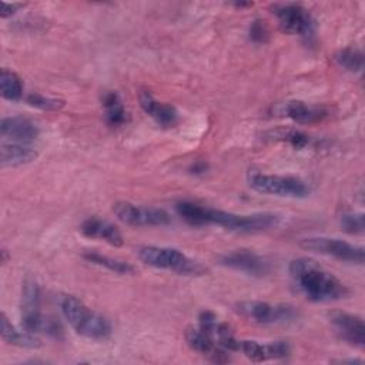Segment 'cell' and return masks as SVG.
<instances>
[{"label":"cell","mask_w":365,"mask_h":365,"mask_svg":"<svg viewBox=\"0 0 365 365\" xmlns=\"http://www.w3.org/2000/svg\"><path fill=\"white\" fill-rule=\"evenodd\" d=\"M177 214L190 225H217L235 232H261L275 228L281 217L275 212H252L237 214L211 207H204L191 201H180L175 204Z\"/></svg>","instance_id":"6da1fadb"},{"label":"cell","mask_w":365,"mask_h":365,"mask_svg":"<svg viewBox=\"0 0 365 365\" xmlns=\"http://www.w3.org/2000/svg\"><path fill=\"white\" fill-rule=\"evenodd\" d=\"M288 271L297 289L312 302H332L348 295L346 285L311 258L292 259Z\"/></svg>","instance_id":"7a4b0ae2"},{"label":"cell","mask_w":365,"mask_h":365,"mask_svg":"<svg viewBox=\"0 0 365 365\" xmlns=\"http://www.w3.org/2000/svg\"><path fill=\"white\" fill-rule=\"evenodd\" d=\"M60 308L68 325L78 335L90 339H104L110 336V321L104 315L87 307L80 298L74 295H66L60 302Z\"/></svg>","instance_id":"3957f363"},{"label":"cell","mask_w":365,"mask_h":365,"mask_svg":"<svg viewBox=\"0 0 365 365\" xmlns=\"http://www.w3.org/2000/svg\"><path fill=\"white\" fill-rule=\"evenodd\" d=\"M21 328L29 334H47L57 336L60 328L56 321L41 312V297L37 282L31 278L24 279L21 288Z\"/></svg>","instance_id":"277c9868"},{"label":"cell","mask_w":365,"mask_h":365,"mask_svg":"<svg viewBox=\"0 0 365 365\" xmlns=\"http://www.w3.org/2000/svg\"><path fill=\"white\" fill-rule=\"evenodd\" d=\"M137 255L141 262L158 269H167L181 275H195L202 272V267L197 261L173 247L143 245L138 248Z\"/></svg>","instance_id":"5b68a950"},{"label":"cell","mask_w":365,"mask_h":365,"mask_svg":"<svg viewBox=\"0 0 365 365\" xmlns=\"http://www.w3.org/2000/svg\"><path fill=\"white\" fill-rule=\"evenodd\" d=\"M250 187L265 195H275L282 198H305L309 195L308 184L299 177L251 173L248 175Z\"/></svg>","instance_id":"8992f818"},{"label":"cell","mask_w":365,"mask_h":365,"mask_svg":"<svg viewBox=\"0 0 365 365\" xmlns=\"http://www.w3.org/2000/svg\"><path fill=\"white\" fill-rule=\"evenodd\" d=\"M237 314L247 321L259 325L288 324L297 319V309L288 304H271L267 301H240L234 305Z\"/></svg>","instance_id":"52a82bcc"},{"label":"cell","mask_w":365,"mask_h":365,"mask_svg":"<svg viewBox=\"0 0 365 365\" xmlns=\"http://www.w3.org/2000/svg\"><path fill=\"white\" fill-rule=\"evenodd\" d=\"M299 245L307 251L328 255L339 261L355 262V264L364 262V248L361 245H355L339 238L324 237V235L305 237L301 240Z\"/></svg>","instance_id":"ba28073f"},{"label":"cell","mask_w":365,"mask_h":365,"mask_svg":"<svg viewBox=\"0 0 365 365\" xmlns=\"http://www.w3.org/2000/svg\"><path fill=\"white\" fill-rule=\"evenodd\" d=\"M272 14L277 17L279 27L292 36L308 38L314 34L315 21L309 10L295 3H281L272 6Z\"/></svg>","instance_id":"9c48e42d"},{"label":"cell","mask_w":365,"mask_h":365,"mask_svg":"<svg viewBox=\"0 0 365 365\" xmlns=\"http://www.w3.org/2000/svg\"><path fill=\"white\" fill-rule=\"evenodd\" d=\"M113 212L120 221L134 227L167 225L171 221L170 214L163 208L135 205L128 201H117L113 204Z\"/></svg>","instance_id":"30bf717a"},{"label":"cell","mask_w":365,"mask_h":365,"mask_svg":"<svg viewBox=\"0 0 365 365\" xmlns=\"http://www.w3.org/2000/svg\"><path fill=\"white\" fill-rule=\"evenodd\" d=\"M328 319L341 339L354 346H364L365 325L359 315L349 314L345 311H331L328 314Z\"/></svg>","instance_id":"8fae6325"},{"label":"cell","mask_w":365,"mask_h":365,"mask_svg":"<svg viewBox=\"0 0 365 365\" xmlns=\"http://www.w3.org/2000/svg\"><path fill=\"white\" fill-rule=\"evenodd\" d=\"M220 262L231 269L252 277H264L269 272V261L250 250H237L224 254L220 258Z\"/></svg>","instance_id":"7c38bea8"},{"label":"cell","mask_w":365,"mask_h":365,"mask_svg":"<svg viewBox=\"0 0 365 365\" xmlns=\"http://www.w3.org/2000/svg\"><path fill=\"white\" fill-rule=\"evenodd\" d=\"M238 351H241L248 359L255 362H262L268 359H279L289 355L291 348L287 341H272V342H258L251 339H240Z\"/></svg>","instance_id":"4fadbf2b"},{"label":"cell","mask_w":365,"mask_h":365,"mask_svg":"<svg viewBox=\"0 0 365 365\" xmlns=\"http://www.w3.org/2000/svg\"><path fill=\"white\" fill-rule=\"evenodd\" d=\"M0 133H1V137L9 141L27 144L38 137L40 128L34 121L26 117L13 115V117H4L1 120Z\"/></svg>","instance_id":"5bb4252c"},{"label":"cell","mask_w":365,"mask_h":365,"mask_svg":"<svg viewBox=\"0 0 365 365\" xmlns=\"http://www.w3.org/2000/svg\"><path fill=\"white\" fill-rule=\"evenodd\" d=\"M185 341L192 351H195L204 356H208L215 362L228 361V356H227L228 351L222 349L218 345V342L207 331H204L200 327L188 328L185 331Z\"/></svg>","instance_id":"9a60e30c"},{"label":"cell","mask_w":365,"mask_h":365,"mask_svg":"<svg viewBox=\"0 0 365 365\" xmlns=\"http://www.w3.org/2000/svg\"><path fill=\"white\" fill-rule=\"evenodd\" d=\"M140 106L145 114L150 115L161 127H174L178 121L177 108L171 104L155 100V97L148 91H143L140 94Z\"/></svg>","instance_id":"2e32d148"},{"label":"cell","mask_w":365,"mask_h":365,"mask_svg":"<svg viewBox=\"0 0 365 365\" xmlns=\"http://www.w3.org/2000/svg\"><path fill=\"white\" fill-rule=\"evenodd\" d=\"M80 231L83 235H86L88 238H97V240L106 241L107 244H110L113 247H120L124 242L120 230L114 224H111L107 220L97 218V217L87 218L81 224Z\"/></svg>","instance_id":"e0dca14e"},{"label":"cell","mask_w":365,"mask_h":365,"mask_svg":"<svg viewBox=\"0 0 365 365\" xmlns=\"http://www.w3.org/2000/svg\"><path fill=\"white\" fill-rule=\"evenodd\" d=\"M37 151L23 143H3L0 147V164L3 168H16L33 163Z\"/></svg>","instance_id":"ac0fdd59"},{"label":"cell","mask_w":365,"mask_h":365,"mask_svg":"<svg viewBox=\"0 0 365 365\" xmlns=\"http://www.w3.org/2000/svg\"><path fill=\"white\" fill-rule=\"evenodd\" d=\"M282 113L298 124H314L327 115V111L322 107L307 104L304 101H288L282 107Z\"/></svg>","instance_id":"d6986e66"},{"label":"cell","mask_w":365,"mask_h":365,"mask_svg":"<svg viewBox=\"0 0 365 365\" xmlns=\"http://www.w3.org/2000/svg\"><path fill=\"white\" fill-rule=\"evenodd\" d=\"M1 339L6 344L20 348H38L41 345L33 334L26 332L23 328L17 329L4 312L1 314Z\"/></svg>","instance_id":"ffe728a7"},{"label":"cell","mask_w":365,"mask_h":365,"mask_svg":"<svg viewBox=\"0 0 365 365\" xmlns=\"http://www.w3.org/2000/svg\"><path fill=\"white\" fill-rule=\"evenodd\" d=\"M101 106L104 108L106 121L111 127H121L128 121V113L115 91H107L101 96Z\"/></svg>","instance_id":"44dd1931"},{"label":"cell","mask_w":365,"mask_h":365,"mask_svg":"<svg viewBox=\"0 0 365 365\" xmlns=\"http://www.w3.org/2000/svg\"><path fill=\"white\" fill-rule=\"evenodd\" d=\"M88 262L94 264V265H98V267H103L114 274H120V275H127V274H133L134 272V267L127 262V261H123V259H118V258H113V257H108V255H103L100 252H86L83 255Z\"/></svg>","instance_id":"7402d4cb"},{"label":"cell","mask_w":365,"mask_h":365,"mask_svg":"<svg viewBox=\"0 0 365 365\" xmlns=\"http://www.w3.org/2000/svg\"><path fill=\"white\" fill-rule=\"evenodd\" d=\"M0 93L4 100L19 101L23 97V81L11 70L3 68L0 73Z\"/></svg>","instance_id":"603a6c76"},{"label":"cell","mask_w":365,"mask_h":365,"mask_svg":"<svg viewBox=\"0 0 365 365\" xmlns=\"http://www.w3.org/2000/svg\"><path fill=\"white\" fill-rule=\"evenodd\" d=\"M334 58L339 67L351 73H359L364 67V54L355 47H345L338 50Z\"/></svg>","instance_id":"cb8c5ba5"},{"label":"cell","mask_w":365,"mask_h":365,"mask_svg":"<svg viewBox=\"0 0 365 365\" xmlns=\"http://www.w3.org/2000/svg\"><path fill=\"white\" fill-rule=\"evenodd\" d=\"M27 104L40 108V110H60L64 106L63 100L58 98H53V97H47L43 94H29L26 97Z\"/></svg>","instance_id":"d4e9b609"},{"label":"cell","mask_w":365,"mask_h":365,"mask_svg":"<svg viewBox=\"0 0 365 365\" xmlns=\"http://www.w3.org/2000/svg\"><path fill=\"white\" fill-rule=\"evenodd\" d=\"M339 224L342 230L348 234H361L364 231V214L349 212L341 215Z\"/></svg>","instance_id":"484cf974"},{"label":"cell","mask_w":365,"mask_h":365,"mask_svg":"<svg viewBox=\"0 0 365 365\" xmlns=\"http://www.w3.org/2000/svg\"><path fill=\"white\" fill-rule=\"evenodd\" d=\"M279 137H284V140H287L295 148H304L311 141V138L307 134H304L301 131H297V130L282 131V133H279Z\"/></svg>","instance_id":"4316f807"},{"label":"cell","mask_w":365,"mask_h":365,"mask_svg":"<svg viewBox=\"0 0 365 365\" xmlns=\"http://www.w3.org/2000/svg\"><path fill=\"white\" fill-rule=\"evenodd\" d=\"M267 34H268V31H267V27L262 24V21L257 20V21L252 23V26H251V29H250V37H251L254 41H259V43H261V41H265Z\"/></svg>","instance_id":"83f0119b"},{"label":"cell","mask_w":365,"mask_h":365,"mask_svg":"<svg viewBox=\"0 0 365 365\" xmlns=\"http://www.w3.org/2000/svg\"><path fill=\"white\" fill-rule=\"evenodd\" d=\"M20 7H23V3H1V10H0V17L1 19H7L10 16H13Z\"/></svg>","instance_id":"f1b7e54d"}]
</instances>
